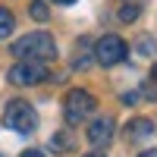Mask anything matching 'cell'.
I'll list each match as a JSON object with an SVG mask.
<instances>
[{"instance_id":"obj_1","label":"cell","mask_w":157,"mask_h":157,"mask_svg":"<svg viewBox=\"0 0 157 157\" xmlns=\"http://www.w3.org/2000/svg\"><path fill=\"white\" fill-rule=\"evenodd\" d=\"M13 54H16L19 60H54L57 57V41H54V35H47V32H29V35H22L16 44H13Z\"/></svg>"},{"instance_id":"obj_2","label":"cell","mask_w":157,"mask_h":157,"mask_svg":"<svg viewBox=\"0 0 157 157\" xmlns=\"http://www.w3.org/2000/svg\"><path fill=\"white\" fill-rule=\"evenodd\" d=\"M3 123L13 132H35L38 129V113L29 101H10L3 110Z\"/></svg>"},{"instance_id":"obj_3","label":"cell","mask_w":157,"mask_h":157,"mask_svg":"<svg viewBox=\"0 0 157 157\" xmlns=\"http://www.w3.org/2000/svg\"><path fill=\"white\" fill-rule=\"evenodd\" d=\"M94 107H98V101H94V94H91V91H85V88H72L69 94H66V123L75 126V123L88 120V116L94 113Z\"/></svg>"},{"instance_id":"obj_4","label":"cell","mask_w":157,"mask_h":157,"mask_svg":"<svg viewBox=\"0 0 157 157\" xmlns=\"http://www.w3.org/2000/svg\"><path fill=\"white\" fill-rule=\"evenodd\" d=\"M129 54V47L120 35H104L101 41L94 44V60L101 63V66H116V63H123Z\"/></svg>"},{"instance_id":"obj_5","label":"cell","mask_w":157,"mask_h":157,"mask_svg":"<svg viewBox=\"0 0 157 157\" xmlns=\"http://www.w3.org/2000/svg\"><path fill=\"white\" fill-rule=\"evenodd\" d=\"M47 78V69H44V63H38V60H19L16 66L10 69V82L13 85H41Z\"/></svg>"},{"instance_id":"obj_6","label":"cell","mask_w":157,"mask_h":157,"mask_svg":"<svg viewBox=\"0 0 157 157\" xmlns=\"http://www.w3.org/2000/svg\"><path fill=\"white\" fill-rule=\"evenodd\" d=\"M113 138V120H110V116H104V120H94V123H91L88 126V141H91V145H107V141Z\"/></svg>"},{"instance_id":"obj_7","label":"cell","mask_w":157,"mask_h":157,"mask_svg":"<svg viewBox=\"0 0 157 157\" xmlns=\"http://www.w3.org/2000/svg\"><path fill=\"white\" fill-rule=\"evenodd\" d=\"M154 132V123L151 120H135L132 126H129V138H148Z\"/></svg>"},{"instance_id":"obj_8","label":"cell","mask_w":157,"mask_h":157,"mask_svg":"<svg viewBox=\"0 0 157 157\" xmlns=\"http://www.w3.org/2000/svg\"><path fill=\"white\" fill-rule=\"evenodd\" d=\"M13 25H16V19H13V13L0 6V41H3V38H10V35H13Z\"/></svg>"},{"instance_id":"obj_9","label":"cell","mask_w":157,"mask_h":157,"mask_svg":"<svg viewBox=\"0 0 157 157\" xmlns=\"http://www.w3.org/2000/svg\"><path fill=\"white\" fill-rule=\"evenodd\" d=\"M50 145H54V151H69L72 148V135L69 132H60V135L50 138Z\"/></svg>"},{"instance_id":"obj_10","label":"cell","mask_w":157,"mask_h":157,"mask_svg":"<svg viewBox=\"0 0 157 157\" xmlns=\"http://www.w3.org/2000/svg\"><path fill=\"white\" fill-rule=\"evenodd\" d=\"M120 19H123V22L138 19V3H123V6H120Z\"/></svg>"},{"instance_id":"obj_11","label":"cell","mask_w":157,"mask_h":157,"mask_svg":"<svg viewBox=\"0 0 157 157\" xmlns=\"http://www.w3.org/2000/svg\"><path fill=\"white\" fill-rule=\"evenodd\" d=\"M32 16H35L38 22H44V19H47V3H41V0H35V3H32Z\"/></svg>"},{"instance_id":"obj_12","label":"cell","mask_w":157,"mask_h":157,"mask_svg":"<svg viewBox=\"0 0 157 157\" xmlns=\"http://www.w3.org/2000/svg\"><path fill=\"white\" fill-rule=\"evenodd\" d=\"M148 94H154V98H157V69L151 72V88H148Z\"/></svg>"},{"instance_id":"obj_13","label":"cell","mask_w":157,"mask_h":157,"mask_svg":"<svg viewBox=\"0 0 157 157\" xmlns=\"http://www.w3.org/2000/svg\"><path fill=\"white\" fill-rule=\"evenodd\" d=\"M22 157H44V151H35V148H29V151H22Z\"/></svg>"},{"instance_id":"obj_14","label":"cell","mask_w":157,"mask_h":157,"mask_svg":"<svg viewBox=\"0 0 157 157\" xmlns=\"http://www.w3.org/2000/svg\"><path fill=\"white\" fill-rule=\"evenodd\" d=\"M138 157H157V148H154V151H141Z\"/></svg>"},{"instance_id":"obj_15","label":"cell","mask_w":157,"mask_h":157,"mask_svg":"<svg viewBox=\"0 0 157 157\" xmlns=\"http://www.w3.org/2000/svg\"><path fill=\"white\" fill-rule=\"evenodd\" d=\"M54 3H63V6H69V3H75V0H54Z\"/></svg>"},{"instance_id":"obj_16","label":"cell","mask_w":157,"mask_h":157,"mask_svg":"<svg viewBox=\"0 0 157 157\" xmlns=\"http://www.w3.org/2000/svg\"><path fill=\"white\" fill-rule=\"evenodd\" d=\"M85 157H104V154H101V151H91V154H85Z\"/></svg>"}]
</instances>
